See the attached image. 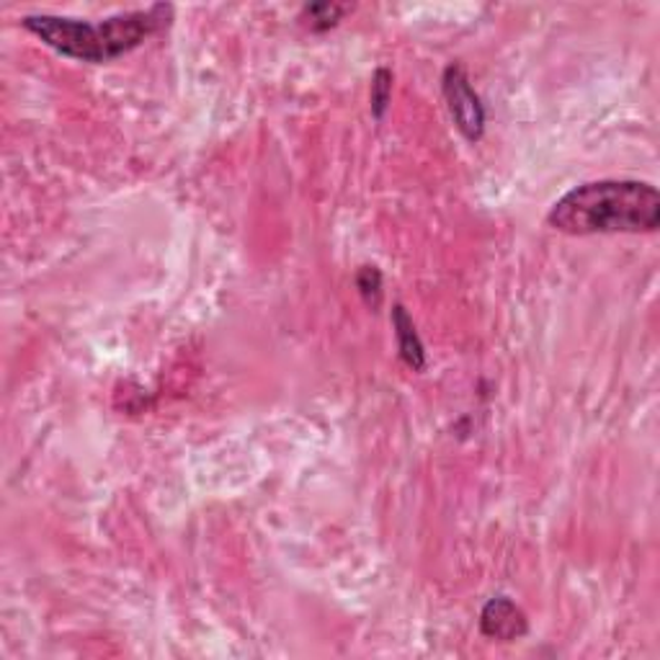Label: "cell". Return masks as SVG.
I'll use <instances>...</instances> for the list:
<instances>
[{"label":"cell","mask_w":660,"mask_h":660,"mask_svg":"<svg viewBox=\"0 0 660 660\" xmlns=\"http://www.w3.org/2000/svg\"><path fill=\"white\" fill-rule=\"evenodd\" d=\"M171 13V6H150L145 11L116 13L106 21H81L65 19V16L34 13L23 16L21 23L23 29L31 31L37 39H42L54 52L101 65V62H111L126 52L138 50L145 39L169 27Z\"/></svg>","instance_id":"cell-2"},{"label":"cell","mask_w":660,"mask_h":660,"mask_svg":"<svg viewBox=\"0 0 660 660\" xmlns=\"http://www.w3.org/2000/svg\"><path fill=\"white\" fill-rule=\"evenodd\" d=\"M444 99H447L449 114L455 119L457 130L470 142H480L485 134V106L480 95L473 89L463 65H449L441 78Z\"/></svg>","instance_id":"cell-3"},{"label":"cell","mask_w":660,"mask_h":660,"mask_svg":"<svg viewBox=\"0 0 660 660\" xmlns=\"http://www.w3.org/2000/svg\"><path fill=\"white\" fill-rule=\"evenodd\" d=\"M547 222L566 235L656 233L660 194L646 181H588L562 194L552 204Z\"/></svg>","instance_id":"cell-1"},{"label":"cell","mask_w":660,"mask_h":660,"mask_svg":"<svg viewBox=\"0 0 660 660\" xmlns=\"http://www.w3.org/2000/svg\"><path fill=\"white\" fill-rule=\"evenodd\" d=\"M352 11V6L341 3H309L302 8L299 21L305 23L309 31H328L336 27V23L344 19V16Z\"/></svg>","instance_id":"cell-6"},{"label":"cell","mask_w":660,"mask_h":660,"mask_svg":"<svg viewBox=\"0 0 660 660\" xmlns=\"http://www.w3.org/2000/svg\"><path fill=\"white\" fill-rule=\"evenodd\" d=\"M480 630L490 640L511 642L527 634L529 622L527 615L508 596H496L480 611Z\"/></svg>","instance_id":"cell-4"},{"label":"cell","mask_w":660,"mask_h":660,"mask_svg":"<svg viewBox=\"0 0 660 660\" xmlns=\"http://www.w3.org/2000/svg\"><path fill=\"white\" fill-rule=\"evenodd\" d=\"M356 286H359L362 299L367 302L372 309L379 307L382 302V274L377 266H362L356 274Z\"/></svg>","instance_id":"cell-8"},{"label":"cell","mask_w":660,"mask_h":660,"mask_svg":"<svg viewBox=\"0 0 660 660\" xmlns=\"http://www.w3.org/2000/svg\"><path fill=\"white\" fill-rule=\"evenodd\" d=\"M389 99H393V73L387 68H379L372 78V114L375 119L385 116Z\"/></svg>","instance_id":"cell-7"},{"label":"cell","mask_w":660,"mask_h":660,"mask_svg":"<svg viewBox=\"0 0 660 660\" xmlns=\"http://www.w3.org/2000/svg\"><path fill=\"white\" fill-rule=\"evenodd\" d=\"M393 328H395V338H397V352H400V359L408 364L413 372H424L426 369V348L424 341H420L416 323L408 315V309L403 305L393 307Z\"/></svg>","instance_id":"cell-5"}]
</instances>
